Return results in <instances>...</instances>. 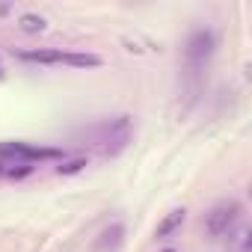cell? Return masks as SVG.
I'll list each match as a JSON object with an SVG mask.
<instances>
[{"label": "cell", "instance_id": "6da1fadb", "mask_svg": "<svg viewBox=\"0 0 252 252\" xmlns=\"http://www.w3.org/2000/svg\"><path fill=\"white\" fill-rule=\"evenodd\" d=\"M92 140H95V146H98L101 155L122 152L125 146H128V140H131V119L128 116H119L113 122L98 125V128H92Z\"/></svg>", "mask_w": 252, "mask_h": 252}, {"label": "cell", "instance_id": "7a4b0ae2", "mask_svg": "<svg viewBox=\"0 0 252 252\" xmlns=\"http://www.w3.org/2000/svg\"><path fill=\"white\" fill-rule=\"evenodd\" d=\"M237 220H240V205H237V202H220V205H214L211 214L205 217V231H208L214 240H220V237L231 234V228L237 225Z\"/></svg>", "mask_w": 252, "mask_h": 252}, {"label": "cell", "instance_id": "3957f363", "mask_svg": "<svg viewBox=\"0 0 252 252\" xmlns=\"http://www.w3.org/2000/svg\"><path fill=\"white\" fill-rule=\"evenodd\" d=\"M211 54H214V33L211 30H196L187 42V68H190V74H199V68H205Z\"/></svg>", "mask_w": 252, "mask_h": 252}, {"label": "cell", "instance_id": "277c9868", "mask_svg": "<svg viewBox=\"0 0 252 252\" xmlns=\"http://www.w3.org/2000/svg\"><path fill=\"white\" fill-rule=\"evenodd\" d=\"M21 57L30 60V63H65V65H77V68L101 65V57H92V54H65V51H27Z\"/></svg>", "mask_w": 252, "mask_h": 252}, {"label": "cell", "instance_id": "5b68a950", "mask_svg": "<svg viewBox=\"0 0 252 252\" xmlns=\"http://www.w3.org/2000/svg\"><path fill=\"white\" fill-rule=\"evenodd\" d=\"M184 214H187L184 208H178V211H172V214H169V217H166V220H163V222L158 225V231H155V237H169V234H172V231H175V228H178V225L184 222Z\"/></svg>", "mask_w": 252, "mask_h": 252}, {"label": "cell", "instance_id": "8992f818", "mask_svg": "<svg viewBox=\"0 0 252 252\" xmlns=\"http://www.w3.org/2000/svg\"><path fill=\"white\" fill-rule=\"evenodd\" d=\"M21 30H24V33H42V30H45V18L27 12V15H21Z\"/></svg>", "mask_w": 252, "mask_h": 252}, {"label": "cell", "instance_id": "52a82bcc", "mask_svg": "<svg viewBox=\"0 0 252 252\" xmlns=\"http://www.w3.org/2000/svg\"><path fill=\"white\" fill-rule=\"evenodd\" d=\"M234 252H249V231H243V234H240V240H237Z\"/></svg>", "mask_w": 252, "mask_h": 252}, {"label": "cell", "instance_id": "ba28073f", "mask_svg": "<svg viewBox=\"0 0 252 252\" xmlns=\"http://www.w3.org/2000/svg\"><path fill=\"white\" fill-rule=\"evenodd\" d=\"M160 252H178V249H160Z\"/></svg>", "mask_w": 252, "mask_h": 252}, {"label": "cell", "instance_id": "9c48e42d", "mask_svg": "<svg viewBox=\"0 0 252 252\" xmlns=\"http://www.w3.org/2000/svg\"><path fill=\"white\" fill-rule=\"evenodd\" d=\"M0 77H3V65H0Z\"/></svg>", "mask_w": 252, "mask_h": 252}]
</instances>
